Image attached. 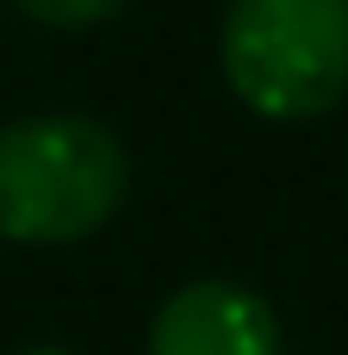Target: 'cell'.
Returning a JSON list of instances; mask_svg holds the SVG:
<instances>
[{
	"label": "cell",
	"instance_id": "obj_1",
	"mask_svg": "<svg viewBox=\"0 0 348 355\" xmlns=\"http://www.w3.org/2000/svg\"><path fill=\"white\" fill-rule=\"evenodd\" d=\"M131 193L125 144L87 112H31L0 125V237L25 250L81 243Z\"/></svg>",
	"mask_w": 348,
	"mask_h": 355
},
{
	"label": "cell",
	"instance_id": "obj_2",
	"mask_svg": "<svg viewBox=\"0 0 348 355\" xmlns=\"http://www.w3.org/2000/svg\"><path fill=\"white\" fill-rule=\"evenodd\" d=\"M218 62L249 112L318 119L348 94V0H230Z\"/></svg>",
	"mask_w": 348,
	"mask_h": 355
},
{
	"label": "cell",
	"instance_id": "obj_3",
	"mask_svg": "<svg viewBox=\"0 0 348 355\" xmlns=\"http://www.w3.org/2000/svg\"><path fill=\"white\" fill-rule=\"evenodd\" d=\"M149 355H280V318L237 281H187L156 306Z\"/></svg>",
	"mask_w": 348,
	"mask_h": 355
},
{
	"label": "cell",
	"instance_id": "obj_4",
	"mask_svg": "<svg viewBox=\"0 0 348 355\" xmlns=\"http://www.w3.org/2000/svg\"><path fill=\"white\" fill-rule=\"evenodd\" d=\"M12 6H25L37 25H56V31H87V25L112 19L125 0H12Z\"/></svg>",
	"mask_w": 348,
	"mask_h": 355
},
{
	"label": "cell",
	"instance_id": "obj_5",
	"mask_svg": "<svg viewBox=\"0 0 348 355\" xmlns=\"http://www.w3.org/2000/svg\"><path fill=\"white\" fill-rule=\"evenodd\" d=\"M19 355H75V349H19Z\"/></svg>",
	"mask_w": 348,
	"mask_h": 355
}]
</instances>
